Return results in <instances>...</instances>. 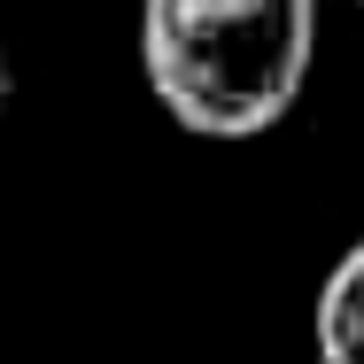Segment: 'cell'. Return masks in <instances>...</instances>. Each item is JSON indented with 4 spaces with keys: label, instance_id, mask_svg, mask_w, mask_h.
Segmentation results:
<instances>
[{
    "label": "cell",
    "instance_id": "6da1fadb",
    "mask_svg": "<svg viewBox=\"0 0 364 364\" xmlns=\"http://www.w3.org/2000/svg\"><path fill=\"white\" fill-rule=\"evenodd\" d=\"M318 0H147L140 63L155 101L202 140H256L302 101Z\"/></svg>",
    "mask_w": 364,
    "mask_h": 364
},
{
    "label": "cell",
    "instance_id": "7a4b0ae2",
    "mask_svg": "<svg viewBox=\"0 0 364 364\" xmlns=\"http://www.w3.org/2000/svg\"><path fill=\"white\" fill-rule=\"evenodd\" d=\"M310 341H318V364H364V240L326 272Z\"/></svg>",
    "mask_w": 364,
    "mask_h": 364
},
{
    "label": "cell",
    "instance_id": "3957f363",
    "mask_svg": "<svg viewBox=\"0 0 364 364\" xmlns=\"http://www.w3.org/2000/svg\"><path fill=\"white\" fill-rule=\"evenodd\" d=\"M8 93H16V77H8V47H0V109H8Z\"/></svg>",
    "mask_w": 364,
    "mask_h": 364
}]
</instances>
